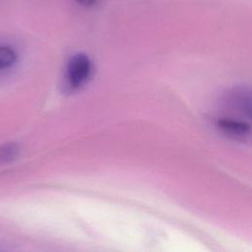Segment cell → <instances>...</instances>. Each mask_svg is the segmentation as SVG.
I'll list each match as a JSON object with an SVG mask.
<instances>
[{"instance_id": "obj_1", "label": "cell", "mask_w": 252, "mask_h": 252, "mask_svg": "<svg viewBox=\"0 0 252 252\" xmlns=\"http://www.w3.org/2000/svg\"><path fill=\"white\" fill-rule=\"evenodd\" d=\"M93 65L91 59L83 53L74 55L66 69V84L72 91L83 87L91 77Z\"/></svg>"}, {"instance_id": "obj_2", "label": "cell", "mask_w": 252, "mask_h": 252, "mask_svg": "<svg viewBox=\"0 0 252 252\" xmlns=\"http://www.w3.org/2000/svg\"><path fill=\"white\" fill-rule=\"evenodd\" d=\"M217 126L225 134L235 138H243L250 132V125L248 123L234 118H220L217 121Z\"/></svg>"}, {"instance_id": "obj_3", "label": "cell", "mask_w": 252, "mask_h": 252, "mask_svg": "<svg viewBox=\"0 0 252 252\" xmlns=\"http://www.w3.org/2000/svg\"><path fill=\"white\" fill-rule=\"evenodd\" d=\"M20 153V148L15 143H7L0 146V165L14 161Z\"/></svg>"}, {"instance_id": "obj_4", "label": "cell", "mask_w": 252, "mask_h": 252, "mask_svg": "<svg viewBox=\"0 0 252 252\" xmlns=\"http://www.w3.org/2000/svg\"><path fill=\"white\" fill-rule=\"evenodd\" d=\"M17 60L15 50L9 46H0V70L12 67Z\"/></svg>"}, {"instance_id": "obj_5", "label": "cell", "mask_w": 252, "mask_h": 252, "mask_svg": "<svg viewBox=\"0 0 252 252\" xmlns=\"http://www.w3.org/2000/svg\"><path fill=\"white\" fill-rule=\"evenodd\" d=\"M76 1L85 6H92L96 2V0H76Z\"/></svg>"}]
</instances>
